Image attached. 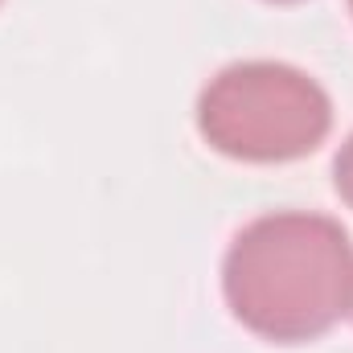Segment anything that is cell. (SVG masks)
<instances>
[{"label": "cell", "mask_w": 353, "mask_h": 353, "mask_svg": "<svg viewBox=\"0 0 353 353\" xmlns=\"http://www.w3.org/2000/svg\"><path fill=\"white\" fill-rule=\"evenodd\" d=\"M222 292L234 321L255 337L275 345L316 341L353 308V243L329 214H263L234 234Z\"/></svg>", "instance_id": "1"}, {"label": "cell", "mask_w": 353, "mask_h": 353, "mask_svg": "<svg viewBox=\"0 0 353 353\" xmlns=\"http://www.w3.org/2000/svg\"><path fill=\"white\" fill-rule=\"evenodd\" d=\"M333 128L325 87L288 62H234L197 99L201 140L247 165H283L316 152Z\"/></svg>", "instance_id": "2"}, {"label": "cell", "mask_w": 353, "mask_h": 353, "mask_svg": "<svg viewBox=\"0 0 353 353\" xmlns=\"http://www.w3.org/2000/svg\"><path fill=\"white\" fill-rule=\"evenodd\" d=\"M333 181H337V193L345 197V205L353 210V136L341 144V152L333 161Z\"/></svg>", "instance_id": "3"}, {"label": "cell", "mask_w": 353, "mask_h": 353, "mask_svg": "<svg viewBox=\"0 0 353 353\" xmlns=\"http://www.w3.org/2000/svg\"><path fill=\"white\" fill-rule=\"evenodd\" d=\"M271 4H292V0H271Z\"/></svg>", "instance_id": "4"}, {"label": "cell", "mask_w": 353, "mask_h": 353, "mask_svg": "<svg viewBox=\"0 0 353 353\" xmlns=\"http://www.w3.org/2000/svg\"><path fill=\"white\" fill-rule=\"evenodd\" d=\"M350 8H353V0H350Z\"/></svg>", "instance_id": "5"}, {"label": "cell", "mask_w": 353, "mask_h": 353, "mask_svg": "<svg viewBox=\"0 0 353 353\" xmlns=\"http://www.w3.org/2000/svg\"><path fill=\"white\" fill-rule=\"evenodd\" d=\"M350 312H353V308H350Z\"/></svg>", "instance_id": "6"}]
</instances>
